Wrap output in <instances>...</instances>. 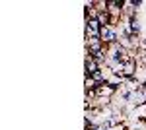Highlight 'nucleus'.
<instances>
[{"mask_svg":"<svg viewBox=\"0 0 146 130\" xmlns=\"http://www.w3.org/2000/svg\"><path fill=\"white\" fill-rule=\"evenodd\" d=\"M101 66L94 60V56H90V54L86 53V58H84V74H86V76H92V74L98 72Z\"/></svg>","mask_w":146,"mask_h":130,"instance_id":"7ed1b4c3","label":"nucleus"},{"mask_svg":"<svg viewBox=\"0 0 146 130\" xmlns=\"http://www.w3.org/2000/svg\"><path fill=\"white\" fill-rule=\"evenodd\" d=\"M86 23V39H92V37H100V31H101V25L98 20H88Z\"/></svg>","mask_w":146,"mask_h":130,"instance_id":"f03ea898","label":"nucleus"},{"mask_svg":"<svg viewBox=\"0 0 146 130\" xmlns=\"http://www.w3.org/2000/svg\"><path fill=\"white\" fill-rule=\"evenodd\" d=\"M119 37H121V33H119V27H113V25L101 27V31H100V39H101V43L105 45V47L119 43Z\"/></svg>","mask_w":146,"mask_h":130,"instance_id":"f257e3e1","label":"nucleus"}]
</instances>
